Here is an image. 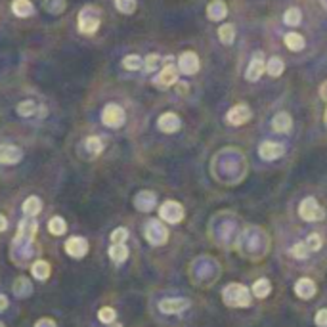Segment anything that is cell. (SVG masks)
I'll return each instance as SVG.
<instances>
[{"instance_id":"6da1fadb","label":"cell","mask_w":327,"mask_h":327,"mask_svg":"<svg viewBox=\"0 0 327 327\" xmlns=\"http://www.w3.org/2000/svg\"><path fill=\"white\" fill-rule=\"evenodd\" d=\"M222 300L231 308H247L251 304V291L241 283H230L222 291Z\"/></svg>"},{"instance_id":"7a4b0ae2","label":"cell","mask_w":327,"mask_h":327,"mask_svg":"<svg viewBox=\"0 0 327 327\" xmlns=\"http://www.w3.org/2000/svg\"><path fill=\"white\" fill-rule=\"evenodd\" d=\"M102 14L96 6H85L78 14V31L83 35H94L100 27Z\"/></svg>"},{"instance_id":"3957f363","label":"cell","mask_w":327,"mask_h":327,"mask_svg":"<svg viewBox=\"0 0 327 327\" xmlns=\"http://www.w3.org/2000/svg\"><path fill=\"white\" fill-rule=\"evenodd\" d=\"M298 214H300L302 220L306 222H319L325 218V209L314 197H306L298 207Z\"/></svg>"},{"instance_id":"277c9868","label":"cell","mask_w":327,"mask_h":327,"mask_svg":"<svg viewBox=\"0 0 327 327\" xmlns=\"http://www.w3.org/2000/svg\"><path fill=\"white\" fill-rule=\"evenodd\" d=\"M126 115H125V109L117 104H107L102 111V123L109 128H121L125 125Z\"/></svg>"},{"instance_id":"5b68a950","label":"cell","mask_w":327,"mask_h":327,"mask_svg":"<svg viewBox=\"0 0 327 327\" xmlns=\"http://www.w3.org/2000/svg\"><path fill=\"white\" fill-rule=\"evenodd\" d=\"M145 239L155 247L165 245L167 239H169V230L159 220H149L145 224Z\"/></svg>"},{"instance_id":"8992f818","label":"cell","mask_w":327,"mask_h":327,"mask_svg":"<svg viewBox=\"0 0 327 327\" xmlns=\"http://www.w3.org/2000/svg\"><path fill=\"white\" fill-rule=\"evenodd\" d=\"M159 216L169 224H178L184 218V207L178 201H165L159 207Z\"/></svg>"},{"instance_id":"52a82bcc","label":"cell","mask_w":327,"mask_h":327,"mask_svg":"<svg viewBox=\"0 0 327 327\" xmlns=\"http://www.w3.org/2000/svg\"><path fill=\"white\" fill-rule=\"evenodd\" d=\"M65 253L73 259H83L88 253V241L85 237H69L65 241Z\"/></svg>"},{"instance_id":"ba28073f","label":"cell","mask_w":327,"mask_h":327,"mask_svg":"<svg viewBox=\"0 0 327 327\" xmlns=\"http://www.w3.org/2000/svg\"><path fill=\"white\" fill-rule=\"evenodd\" d=\"M178 69L184 75H195L199 71V58L195 52H184L178 59Z\"/></svg>"},{"instance_id":"9c48e42d","label":"cell","mask_w":327,"mask_h":327,"mask_svg":"<svg viewBox=\"0 0 327 327\" xmlns=\"http://www.w3.org/2000/svg\"><path fill=\"white\" fill-rule=\"evenodd\" d=\"M190 300L188 298H163L159 302V310L163 314H180L186 308H190Z\"/></svg>"},{"instance_id":"30bf717a","label":"cell","mask_w":327,"mask_h":327,"mask_svg":"<svg viewBox=\"0 0 327 327\" xmlns=\"http://www.w3.org/2000/svg\"><path fill=\"white\" fill-rule=\"evenodd\" d=\"M23 159V151L18 145L4 144L0 145V165H16Z\"/></svg>"},{"instance_id":"8fae6325","label":"cell","mask_w":327,"mask_h":327,"mask_svg":"<svg viewBox=\"0 0 327 327\" xmlns=\"http://www.w3.org/2000/svg\"><path fill=\"white\" fill-rule=\"evenodd\" d=\"M266 71V61L262 59V54L257 52L255 54V58L251 59L249 67H247V73H245V78L251 80V83H257L260 77H262V73Z\"/></svg>"},{"instance_id":"7c38bea8","label":"cell","mask_w":327,"mask_h":327,"mask_svg":"<svg viewBox=\"0 0 327 327\" xmlns=\"http://www.w3.org/2000/svg\"><path fill=\"white\" fill-rule=\"evenodd\" d=\"M226 119H228V123H231V125H235V126L245 125V123L251 119L249 106H245V104H237V106H233L230 111H228Z\"/></svg>"},{"instance_id":"4fadbf2b","label":"cell","mask_w":327,"mask_h":327,"mask_svg":"<svg viewBox=\"0 0 327 327\" xmlns=\"http://www.w3.org/2000/svg\"><path fill=\"white\" fill-rule=\"evenodd\" d=\"M178 83V69L174 65H165L163 71L155 77V87L159 88H169Z\"/></svg>"},{"instance_id":"5bb4252c","label":"cell","mask_w":327,"mask_h":327,"mask_svg":"<svg viewBox=\"0 0 327 327\" xmlns=\"http://www.w3.org/2000/svg\"><path fill=\"white\" fill-rule=\"evenodd\" d=\"M155 203H157V195L149 190H144V192H138L134 197V207L138 211L142 212H149L155 209Z\"/></svg>"},{"instance_id":"9a60e30c","label":"cell","mask_w":327,"mask_h":327,"mask_svg":"<svg viewBox=\"0 0 327 327\" xmlns=\"http://www.w3.org/2000/svg\"><path fill=\"white\" fill-rule=\"evenodd\" d=\"M285 153V147L278 142H262L259 145V155L262 159H266V161H274V159H278L281 155Z\"/></svg>"},{"instance_id":"2e32d148","label":"cell","mask_w":327,"mask_h":327,"mask_svg":"<svg viewBox=\"0 0 327 327\" xmlns=\"http://www.w3.org/2000/svg\"><path fill=\"white\" fill-rule=\"evenodd\" d=\"M157 126H159V130H163L167 134H173L176 130H180L182 123H180V117L176 113H163L157 121Z\"/></svg>"},{"instance_id":"e0dca14e","label":"cell","mask_w":327,"mask_h":327,"mask_svg":"<svg viewBox=\"0 0 327 327\" xmlns=\"http://www.w3.org/2000/svg\"><path fill=\"white\" fill-rule=\"evenodd\" d=\"M295 293H297V297L308 300V298H312L316 295V283L310 278H300L295 283Z\"/></svg>"},{"instance_id":"ac0fdd59","label":"cell","mask_w":327,"mask_h":327,"mask_svg":"<svg viewBox=\"0 0 327 327\" xmlns=\"http://www.w3.org/2000/svg\"><path fill=\"white\" fill-rule=\"evenodd\" d=\"M207 16L211 21H220L228 16V6L224 0H212L211 4L207 6Z\"/></svg>"},{"instance_id":"d6986e66","label":"cell","mask_w":327,"mask_h":327,"mask_svg":"<svg viewBox=\"0 0 327 327\" xmlns=\"http://www.w3.org/2000/svg\"><path fill=\"white\" fill-rule=\"evenodd\" d=\"M291 126H293V119H291V115L285 113V111H281V113H278V115H274V119H272V128H274L276 132L285 134V132L291 130Z\"/></svg>"},{"instance_id":"ffe728a7","label":"cell","mask_w":327,"mask_h":327,"mask_svg":"<svg viewBox=\"0 0 327 327\" xmlns=\"http://www.w3.org/2000/svg\"><path fill=\"white\" fill-rule=\"evenodd\" d=\"M12 291H14V295L20 298H25L29 297L31 293H33V285H31L29 278H25V276H20V278L14 281V285H12Z\"/></svg>"},{"instance_id":"44dd1931","label":"cell","mask_w":327,"mask_h":327,"mask_svg":"<svg viewBox=\"0 0 327 327\" xmlns=\"http://www.w3.org/2000/svg\"><path fill=\"white\" fill-rule=\"evenodd\" d=\"M31 274H33V278L35 279L44 281V279L50 278L52 268H50V264L46 260H37V262H33V266H31Z\"/></svg>"},{"instance_id":"7402d4cb","label":"cell","mask_w":327,"mask_h":327,"mask_svg":"<svg viewBox=\"0 0 327 327\" xmlns=\"http://www.w3.org/2000/svg\"><path fill=\"white\" fill-rule=\"evenodd\" d=\"M12 12L18 18H29V16H33L35 8H33V4H31L29 0H14L12 2Z\"/></svg>"},{"instance_id":"603a6c76","label":"cell","mask_w":327,"mask_h":327,"mask_svg":"<svg viewBox=\"0 0 327 327\" xmlns=\"http://www.w3.org/2000/svg\"><path fill=\"white\" fill-rule=\"evenodd\" d=\"M109 259L113 260V262H117V264L125 262L128 259V247H126L125 243H113L109 247Z\"/></svg>"},{"instance_id":"cb8c5ba5","label":"cell","mask_w":327,"mask_h":327,"mask_svg":"<svg viewBox=\"0 0 327 327\" xmlns=\"http://www.w3.org/2000/svg\"><path fill=\"white\" fill-rule=\"evenodd\" d=\"M40 209H42V203H40V199L37 195H31L23 203V214L25 216H37L40 212Z\"/></svg>"},{"instance_id":"d4e9b609","label":"cell","mask_w":327,"mask_h":327,"mask_svg":"<svg viewBox=\"0 0 327 327\" xmlns=\"http://www.w3.org/2000/svg\"><path fill=\"white\" fill-rule=\"evenodd\" d=\"M304 37L302 35H298V33H287L285 35V46L289 50H293V52H300V50L304 48Z\"/></svg>"},{"instance_id":"484cf974","label":"cell","mask_w":327,"mask_h":327,"mask_svg":"<svg viewBox=\"0 0 327 327\" xmlns=\"http://www.w3.org/2000/svg\"><path fill=\"white\" fill-rule=\"evenodd\" d=\"M270 291H272V283L266 278L257 279L255 285H253V295L257 298H266L270 295Z\"/></svg>"},{"instance_id":"4316f807","label":"cell","mask_w":327,"mask_h":327,"mask_svg":"<svg viewBox=\"0 0 327 327\" xmlns=\"http://www.w3.org/2000/svg\"><path fill=\"white\" fill-rule=\"evenodd\" d=\"M283 69H285L283 59L278 58V56H274V58H270L268 61H266V71H268L270 77H279V75L283 73Z\"/></svg>"},{"instance_id":"83f0119b","label":"cell","mask_w":327,"mask_h":327,"mask_svg":"<svg viewBox=\"0 0 327 327\" xmlns=\"http://www.w3.org/2000/svg\"><path fill=\"white\" fill-rule=\"evenodd\" d=\"M48 230L52 235H63L67 231V222L63 220L61 216H54L48 222Z\"/></svg>"},{"instance_id":"f1b7e54d","label":"cell","mask_w":327,"mask_h":327,"mask_svg":"<svg viewBox=\"0 0 327 327\" xmlns=\"http://www.w3.org/2000/svg\"><path fill=\"white\" fill-rule=\"evenodd\" d=\"M218 39H220L222 44H231L233 39H235V27H233L231 23L220 25V29H218Z\"/></svg>"},{"instance_id":"f546056e","label":"cell","mask_w":327,"mask_h":327,"mask_svg":"<svg viewBox=\"0 0 327 327\" xmlns=\"http://www.w3.org/2000/svg\"><path fill=\"white\" fill-rule=\"evenodd\" d=\"M87 149L90 155H100L104 151V142H102V138H98V136H90L87 138Z\"/></svg>"},{"instance_id":"4dcf8cb0","label":"cell","mask_w":327,"mask_h":327,"mask_svg":"<svg viewBox=\"0 0 327 327\" xmlns=\"http://www.w3.org/2000/svg\"><path fill=\"white\" fill-rule=\"evenodd\" d=\"M142 65H144V59L136 54H130L123 59V67L128 69V71H138V69H142Z\"/></svg>"},{"instance_id":"1f68e13d","label":"cell","mask_w":327,"mask_h":327,"mask_svg":"<svg viewBox=\"0 0 327 327\" xmlns=\"http://www.w3.org/2000/svg\"><path fill=\"white\" fill-rule=\"evenodd\" d=\"M283 21H285V25L295 27V25H298V23L302 21V14H300L298 8H289V10L285 12V16H283Z\"/></svg>"},{"instance_id":"d6a6232c","label":"cell","mask_w":327,"mask_h":327,"mask_svg":"<svg viewBox=\"0 0 327 327\" xmlns=\"http://www.w3.org/2000/svg\"><path fill=\"white\" fill-rule=\"evenodd\" d=\"M115 317H117V312L111 306L100 308V312H98V319H100L102 323H106V325L113 323V321H115Z\"/></svg>"},{"instance_id":"836d02e7","label":"cell","mask_w":327,"mask_h":327,"mask_svg":"<svg viewBox=\"0 0 327 327\" xmlns=\"http://www.w3.org/2000/svg\"><path fill=\"white\" fill-rule=\"evenodd\" d=\"M44 10L58 16V14L65 10V0H44Z\"/></svg>"},{"instance_id":"e575fe53","label":"cell","mask_w":327,"mask_h":327,"mask_svg":"<svg viewBox=\"0 0 327 327\" xmlns=\"http://www.w3.org/2000/svg\"><path fill=\"white\" fill-rule=\"evenodd\" d=\"M308 255H310V249H308L306 241H304V243L298 241L297 245L291 247V257H295V259H306Z\"/></svg>"},{"instance_id":"d590c367","label":"cell","mask_w":327,"mask_h":327,"mask_svg":"<svg viewBox=\"0 0 327 327\" xmlns=\"http://www.w3.org/2000/svg\"><path fill=\"white\" fill-rule=\"evenodd\" d=\"M35 109H37L35 102H31V100H27V102H21L20 106H18V115L31 117V115H35Z\"/></svg>"},{"instance_id":"8d00e7d4","label":"cell","mask_w":327,"mask_h":327,"mask_svg":"<svg viewBox=\"0 0 327 327\" xmlns=\"http://www.w3.org/2000/svg\"><path fill=\"white\" fill-rule=\"evenodd\" d=\"M115 6L123 14H132L136 10V0H115Z\"/></svg>"},{"instance_id":"74e56055","label":"cell","mask_w":327,"mask_h":327,"mask_svg":"<svg viewBox=\"0 0 327 327\" xmlns=\"http://www.w3.org/2000/svg\"><path fill=\"white\" fill-rule=\"evenodd\" d=\"M128 239V230L126 228H117L111 233V243H125Z\"/></svg>"},{"instance_id":"f35d334b","label":"cell","mask_w":327,"mask_h":327,"mask_svg":"<svg viewBox=\"0 0 327 327\" xmlns=\"http://www.w3.org/2000/svg\"><path fill=\"white\" fill-rule=\"evenodd\" d=\"M159 61H161V58L157 56V54H149L147 58H145V61H144V67H145V71H155V69L159 67Z\"/></svg>"},{"instance_id":"ab89813d","label":"cell","mask_w":327,"mask_h":327,"mask_svg":"<svg viewBox=\"0 0 327 327\" xmlns=\"http://www.w3.org/2000/svg\"><path fill=\"white\" fill-rule=\"evenodd\" d=\"M306 245L310 251H319L321 249V237L317 233H310L306 239Z\"/></svg>"},{"instance_id":"60d3db41","label":"cell","mask_w":327,"mask_h":327,"mask_svg":"<svg viewBox=\"0 0 327 327\" xmlns=\"http://www.w3.org/2000/svg\"><path fill=\"white\" fill-rule=\"evenodd\" d=\"M316 325L317 327H327V308H321V310H317Z\"/></svg>"},{"instance_id":"b9f144b4","label":"cell","mask_w":327,"mask_h":327,"mask_svg":"<svg viewBox=\"0 0 327 327\" xmlns=\"http://www.w3.org/2000/svg\"><path fill=\"white\" fill-rule=\"evenodd\" d=\"M35 327H58V325H56V321L52 317H40L39 321L35 323Z\"/></svg>"},{"instance_id":"7bdbcfd3","label":"cell","mask_w":327,"mask_h":327,"mask_svg":"<svg viewBox=\"0 0 327 327\" xmlns=\"http://www.w3.org/2000/svg\"><path fill=\"white\" fill-rule=\"evenodd\" d=\"M319 96H321V100L323 102H327V80L319 87Z\"/></svg>"},{"instance_id":"ee69618b","label":"cell","mask_w":327,"mask_h":327,"mask_svg":"<svg viewBox=\"0 0 327 327\" xmlns=\"http://www.w3.org/2000/svg\"><path fill=\"white\" fill-rule=\"evenodd\" d=\"M8 308V298H6V295H0V312H4Z\"/></svg>"},{"instance_id":"f6af8a7d","label":"cell","mask_w":327,"mask_h":327,"mask_svg":"<svg viewBox=\"0 0 327 327\" xmlns=\"http://www.w3.org/2000/svg\"><path fill=\"white\" fill-rule=\"evenodd\" d=\"M6 228H8V220H6L4 214H0V231H4Z\"/></svg>"},{"instance_id":"bcb514c9","label":"cell","mask_w":327,"mask_h":327,"mask_svg":"<svg viewBox=\"0 0 327 327\" xmlns=\"http://www.w3.org/2000/svg\"><path fill=\"white\" fill-rule=\"evenodd\" d=\"M321 2H323V6H325V8H327V0H321Z\"/></svg>"},{"instance_id":"7dc6e473","label":"cell","mask_w":327,"mask_h":327,"mask_svg":"<svg viewBox=\"0 0 327 327\" xmlns=\"http://www.w3.org/2000/svg\"><path fill=\"white\" fill-rule=\"evenodd\" d=\"M113 327H123V325H119V323H115V325H113Z\"/></svg>"},{"instance_id":"c3c4849f","label":"cell","mask_w":327,"mask_h":327,"mask_svg":"<svg viewBox=\"0 0 327 327\" xmlns=\"http://www.w3.org/2000/svg\"><path fill=\"white\" fill-rule=\"evenodd\" d=\"M325 125H327V113H325Z\"/></svg>"},{"instance_id":"681fc988","label":"cell","mask_w":327,"mask_h":327,"mask_svg":"<svg viewBox=\"0 0 327 327\" xmlns=\"http://www.w3.org/2000/svg\"><path fill=\"white\" fill-rule=\"evenodd\" d=\"M0 327H4V323H0Z\"/></svg>"}]
</instances>
